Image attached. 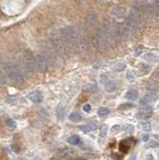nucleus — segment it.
Masks as SVG:
<instances>
[{"label": "nucleus", "mask_w": 159, "mask_h": 160, "mask_svg": "<svg viewBox=\"0 0 159 160\" xmlns=\"http://www.w3.org/2000/svg\"><path fill=\"white\" fill-rule=\"evenodd\" d=\"M4 72L10 82L15 86H20L24 82V75L20 71L18 66L12 64V63H5L3 66Z\"/></svg>", "instance_id": "obj_1"}, {"label": "nucleus", "mask_w": 159, "mask_h": 160, "mask_svg": "<svg viewBox=\"0 0 159 160\" xmlns=\"http://www.w3.org/2000/svg\"><path fill=\"white\" fill-rule=\"evenodd\" d=\"M60 34L62 35L64 41L67 43V45L70 48L76 47L80 36L78 35V32L74 28H72V27H64L60 31Z\"/></svg>", "instance_id": "obj_2"}, {"label": "nucleus", "mask_w": 159, "mask_h": 160, "mask_svg": "<svg viewBox=\"0 0 159 160\" xmlns=\"http://www.w3.org/2000/svg\"><path fill=\"white\" fill-rule=\"evenodd\" d=\"M94 46L97 48L98 50H104L107 47L108 44V39L106 38L104 35L102 34L101 32L97 31L93 36V40H92Z\"/></svg>", "instance_id": "obj_3"}, {"label": "nucleus", "mask_w": 159, "mask_h": 160, "mask_svg": "<svg viewBox=\"0 0 159 160\" xmlns=\"http://www.w3.org/2000/svg\"><path fill=\"white\" fill-rule=\"evenodd\" d=\"M34 63H35V69H37V71L39 72H45L47 69V59L45 58L43 55H37L34 57Z\"/></svg>", "instance_id": "obj_4"}, {"label": "nucleus", "mask_w": 159, "mask_h": 160, "mask_svg": "<svg viewBox=\"0 0 159 160\" xmlns=\"http://www.w3.org/2000/svg\"><path fill=\"white\" fill-rule=\"evenodd\" d=\"M96 20H97L96 14H95V13H89L86 17H85V20H84L85 27H86V28H90V27H92L93 25L95 24Z\"/></svg>", "instance_id": "obj_5"}, {"label": "nucleus", "mask_w": 159, "mask_h": 160, "mask_svg": "<svg viewBox=\"0 0 159 160\" xmlns=\"http://www.w3.org/2000/svg\"><path fill=\"white\" fill-rule=\"evenodd\" d=\"M153 113V109L151 107H146L143 108L142 110H140L139 112L136 114V117L140 118V119H144V118H148L152 115Z\"/></svg>", "instance_id": "obj_6"}, {"label": "nucleus", "mask_w": 159, "mask_h": 160, "mask_svg": "<svg viewBox=\"0 0 159 160\" xmlns=\"http://www.w3.org/2000/svg\"><path fill=\"white\" fill-rule=\"evenodd\" d=\"M29 99L35 103H40L43 101V95L40 91H33L29 94Z\"/></svg>", "instance_id": "obj_7"}, {"label": "nucleus", "mask_w": 159, "mask_h": 160, "mask_svg": "<svg viewBox=\"0 0 159 160\" xmlns=\"http://www.w3.org/2000/svg\"><path fill=\"white\" fill-rule=\"evenodd\" d=\"M156 99H157V95L153 91H149V92H147L144 95L142 101H144L145 103H153L156 101Z\"/></svg>", "instance_id": "obj_8"}, {"label": "nucleus", "mask_w": 159, "mask_h": 160, "mask_svg": "<svg viewBox=\"0 0 159 160\" xmlns=\"http://www.w3.org/2000/svg\"><path fill=\"white\" fill-rule=\"evenodd\" d=\"M69 120H71L72 122H75V123H77V122H80V121L82 120V116H81V114L80 113H78V112H73L71 113L69 115Z\"/></svg>", "instance_id": "obj_9"}, {"label": "nucleus", "mask_w": 159, "mask_h": 160, "mask_svg": "<svg viewBox=\"0 0 159 160\" xmlns=\"http://www.w3.org/2000/svg\"><path fill=\"white\" fill-rule=\"evenodd\" d=\"M137 91H135V90H133V89H131L129 91H127V93L125 94V98L126 99H128V100H135L136 98H137Z\"/></svg>", "instance_id": "obj_10"}, {"label": "nucleus", "mask_w": 159, "mask_h": 160, "mask_svg": "<svg viewBox=\"0 0 159 160\" xmlns=\"http://www.w3.org/2000/svg\"><path fill=\"white\" fill-rule=\"evenodd\" d=\"M68 142H69L70 144H72V145H78V144L81 143V139L77 135H72L68 138Z\"/></svg>", "instance_id": "obj_11"}, {"label": "nucleus", "mask_w": 159, "mask_h": 160, "mask_svg": "<svg viewBox=\"0 0 159 160\" xmlns=\"http://www.w3.org/2000/svg\"><path fill=\"white\" fill-rule=\"evenodd\" d=\"M95 126L92 125V124H86V125H82L80 126L79 129L83 132H85V133H88V132H91L93 130H95Z\"/></svg>", "instance_id": "obj_12"}, {"label": "nucleus", "mask_w": 159, "mask_h": 160, "mask_svg": "<svg viewBox=\"0 0 159 160\" xmlns=\"http://www.w3.org/2000/svg\"><path fill=\"white\" fill-rule=\"evenodd\" d=\"M139 128L142 131L148 132V131L151 130V123L148 122V121H145V122H141V123H139Z\"/></svg>", "instance_id": "obj_13"}, {"label": "nucleus", "mask_w": 159, "mask_h": 160, "mask_svg": "<svg viewBox=\"0 0 159 160\" xmlns=\"http://www.w3.org/2000/svg\"><path fill=\"white\" fill-rule=\"evenodd\" d=\"M97 113H98V115H99L100 117H104V116L109 114V109H108L107 107H99V108H98Z\"/></svg>", "instance_id": "obj_14"}, {"label": "nucleus", "mask_w": 159, "mask_h": 160, "mask_svg": "<svg viewBox=\"0 0 159 160\" xmlns=\"http://www.w3.org/2000/svg\"><path fill=\"white\" fill-rule=\"evenodd\" d=\"M105 89L108 92H111V91L115 89V84L113 82H111V81H107V82H105Z\"/></svg>", "instance_id": "obj_15"}, {"label": "nucleus", "mask_w": 159, "mask_h": 160, "mask_svg": "<svg viewBox=\"0 0 159 160\" xmlns=\"http://www.w3.org/2000/svg\"><path fill=\"white\" fill-rule=\"evenodd\" d=\"M120 130H121V126L118 125V124H116V125H113L112 127H111V129H110V131H111V133H112V134L119 133Z\"/></svg>", "instance_id": "obj_16"}, {"label": "nucleus", "mask_w": 159, "mask_h": 160, "mask_svg": "<svg viewBox=\"0 0 159 160\" xmlns=\"http://www.w3.org/2000/svg\"><path fill=\"white\" fill-rule=\"evenodd\" d=\"M153 9H154V13L159 16V0H155L153 4Z\"/></svg>", "instance_id": "obj_17"}, {"label": "nucleus", "mask_w": 159, "mask_h": 160, "mask_svg": "<svg viewBox=\"0 0 159 160\" xmlns=\"http://www.w3.org/2000/svg\"><path fill=\"white\" fill-rule=\"evenodd\" d=\"M158 146H159V143H158V141H156V140L150 141L149 144L147 145L148 148H156V147H158Z\"/></svg>", "instance_id": "obj_18"}, {"label": "nucleus", "mask_w": 159, "mask_h": 160, "mask_svg": "<svg viewBox=\"0 0 159 160\" xmlns=\"http://www.w3.org/2000/svg\"><path fill=\"white\" fill-rule=\"evenodd\" d=\"M124 68H125V64H123V63H118V64H116L114 66V69L116 71H122Z\"/></svg>", "instance_id": "obj_19"}, {"label": "nucleus", "mask_w": 159, "mask_h": 160, "mask_svg": "<svg viewBox=\"0 0 159 160\" xmlns=\"http://www.w3.org/2000/svg\"><path fill=\"white\" fill-rule=\"evenodd\" d=\"M124 130H125V132H132L133 130H134V127H133V125H131V124H127V125L125 126L124 127Z\"/></svg>", "instance_id": "obj_20"}, {"label": "nucleus", "mask_w": 159, "mask_h": 160, "mask_svg": "<svg viewBox=\"0 0 159 160\" xmlns=\"http://www.w3.org/2000/svg\"><path fill=\"white\" fill-rule=\"evenodd\" d=\"M6 124L9 126V127H11V128H13V127L16 126V123H15L13 120H11V119H8V120L6 121Z\"/></svg>", "instance_id": "obj_21"}, {"label": "nucleus", "mask_w": 159, "mask_h": 160, "mask_svg": "<svg viewBox=\"0 0 159 160\" xmlns=\"http://www.w3.org/2000/svg\"><path fill=\"white\" fill-rule=\"evenodd\" d=\"M83 110H84L85 112H90V111H91V106H90L89 104H85V105L83 106Z\"/></svg>", "instance_id": "obj_22"}, {"label": "nucleus", "mask_w": 159, "mask_h": 160, "mask_svg": "<svg viewBox=\"0 0 159 160\" xmlns=\"http://www.w3.org/2000/svg\"><path fill=\"white\" fill-rule=\"evenodd\" d=\"M148 139H149V136H148L147 134H145V135H143V137H142V140H143V141L146 142V141H148Z\"/></svg>", "instance_id": "obj_23"}, {"label": "nucleus", "mask_w": 159, "mask_h": 160, "mask_svg": "<svg viewBox=\"0 0 159 160\" xmlns=\"http://www.w3.org/2000/svg\"><path fill=\"white\" fill-rule=\"evenodd\" d=\"M146 160H154V158H153V155H152V154H148L147 157H146Z\"/></svg>", "instance_id": "obj_24"}, {"label": "nucleus", "mask_w": 159, "mask_h": 160, "mask_svg": "<svg viewBox=\"0 0 159 160\" xmlns=\"http://www.w3.org/2000/svg\"><path fill=\"white\" fill-rule=\"evenodd\" d=\"M129 160H136V157H135V155H132L129 158Z\"/></svg>", "instance_id": "obj_25"}, {"label": "nucleus", "mask_w": 159, "mask_h": 160, "mask_svg": "<svg viewBox=\"0 0 159 160\" xmlns=\"http://www.w3.org/2000/svg\"><path fill=\"white\" fill-rule=\"evenodd\" d=\"M19 160H27V159H24V158H21V159H19Z\"/></svg>", "instance_id": "obj_26"}, {"label": "nucleus", "mask_w": 159, "mask_h": 160, "mask_svg": "<svg viewBox=\"0 0 159 160\" xmlns=\"http://www.w3.org/2000/svg\"><path fill=\"white\" fill-rule=\"evenodd\" d=\"M34 160H40V159H39V158H35Z\"/></svg>", "instance_id": "obj_27"}]
</instances>
